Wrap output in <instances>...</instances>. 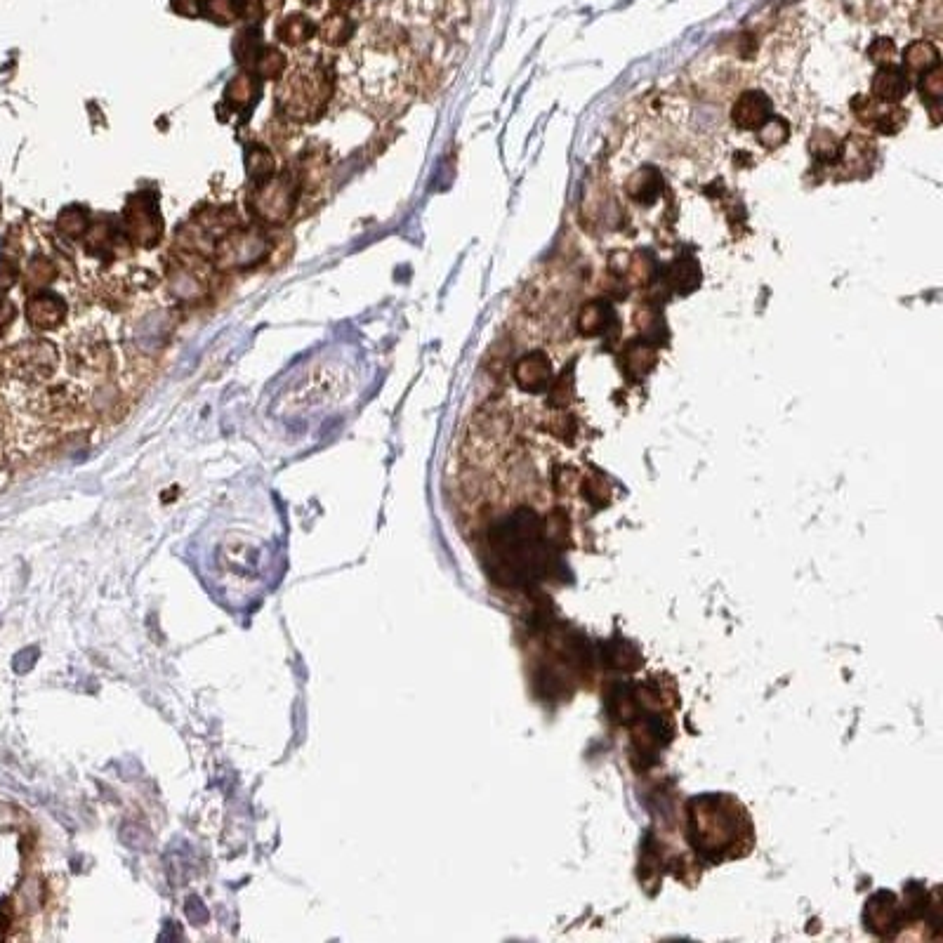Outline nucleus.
Masks as SVG:
<instances>
[{
    "label": "nucleus",
    "mask_w": 943,
    "mask_h": 943,
    "mask_svg": "<svg viewBox=\"0 0 943 943\" xmlns=\"http://www.w3.org/2000/svg\"><path fill=\"white\" fill-rule=\"evenodd\" d=\"M691 842L696 852L708 856L710 861H727L750 852L753 833H738L724 828H753L748 814L729 795H705L691 800Z\"/></svg>",
    "instance_id": "f257e3e1"
},
{
    "label": "nucleus",
    "mask_w": 943,
    "mask_h": 943,
    "mask_svg": "<svg viewBox=\"0 0 943 943\" xmlns=\"http://www.w3.org/2000/svg\"><path fill=\"white\" fill-rule=\"evenodd\" d=\"M283 81L276 90V104L290 121L312 123L321 118L333 97L331 69L321 64L298 67L281 76Z\"/></svg>",
    "instance_id": "f03ea898"
},
{
    "label": "nucleus",
    "mask_w": 943,
    "mask_h": 943,
    "mask_svg": "<svg viewBox=\"0 0 943 943\" xmlns=\"http://www.w3.org/2000/svg\"><path fill=\"white\" fill-rule=\"evenodd\" d=\"M67 366L78 385L95 392L107 380L111 368V347L102 328H81L67 342Z\"/></svg>",
    "instance_id": "7ed1b4c3"
},
{
    "label": "nucleus",
    "mask_w": 943,
    "mask_h": 943,
    "mask_svg": "<svg viewBox=\"0 0 943 943\" xmlns=\"http://www.w3.org/2000/svg\"><path fill=\"white\" fill-rule=\"evenodd\" d=\"M123 234L140 248L158 246L163 236V215L154 194L140 191L123 208Z\"/></svg>",
    "instance_id": "20e7f679"
},
{
    "label": "nucleus",
    "mask_w": 943,
    "mask_h": 943,
    "mask_svg": "<svg viewBox=\"0 0 943 943\" xmlns=\"http://www.w3.org/2000/svg\"><path fill=\"white\" fill-rule=\"evenodd\" d=\"M59 368V352L48 340L24 342L12 352L10 371L31 385H45L55 378Z\"/></svg>",
    "instance_id": "39448f33"
},
{
    "label": "nucleus",
    "mask_w": 943,
    "mask_h": 943,
    "mask_svg": "<svg viewBox=\"0 0 943 943\" xmlns=\"http://www.w3.org/2000/svg\"><path fill=\"white\" fill-rule=\"evenodd\" d=\"M298 201V182L293 175H274L265 184H257L255 213L267 224H283L293 215Z\"/></svg>",
    "instance_id": "423d86ee"
},
{
    "label": "nucleus",
    "mask_w": 943,
    "mask_h": 943,
    "mask_svg": "<svg viewBox=\"0 0 943 943\" xmlns=\"http://www.w3.org/2000/svg\"><path fill=\"white\" fill-rule=\"evenodd\" d=\"M272 243L257 229H241L227 234L217 243V267L220 269H246L257 265L269 255Z\"/></svg>",
    "instance_id": "0eeeda50"
},
{
    "label": "nucleus",
    "mask_w": 943,
    "mask_h": 943,
    "mask_svg": "<svg viewBox=\"0 0 943 943\" xmlns=\"http://www.w3.org/2000/svg\"><path fill=\"white\" fill-rule=\"evenodd\" d=\"M67 314V300L57 293H48V290H38L26 302V319L36 331H55L67 319Z\"/></svg>",
    "instance_id": "6e6552de"
},
{
    "label": "nucleus",
    "mask_w": 943,
    "mask_h": 943,
    "mask_svg": "<svg viewBox=\"0 0 943 943\" xmlns=\"http://www.w3.org/2000/svg\"><path fill=\"white\" fill-rule=\"evenodd\" d=\"M771 116H774V104L762 90H745L731 109V118L738 128L753 130V133H757Z\"/></svg>",
    "instance_id": "1a4fd4ad"
},
{
    "label": "nucleus",
    "mask_w": 943,
    "mask_h": 943,
    "mask_svg": "<svg viewBox=\"0 0 943 943\" xmlns=\"http://www.w3.org/2000/svg\"><path fill=\"white\" fill-rule=\"evenodd\" d=\"M552 380V364L550 356L545 352H531L524 354L514 366V382L524 389V392H545Z\"/></svg>",
    "instance_id": "9d476101"
},
{
    "label": "nucleus",
    "mask_w": 943,
    "mask_h": 943,
    "mask_svg": "<svg viewBox=\"0 0 943 943\" xmlns=\"http://www.w3.org/2000/svg\"><path fill=\"white\" fill-rule=\"evenodd\" d=\"M870 85H873L875 100L885 104H899L910 92L908 71L896 67V64H882V69H877Z\"/></svg>",
    "instance_id": "9b49d317"
},
{
    "label": "nucleus",
    "mask_w": 943,
    "mask_h": 943,
    "mask_svg": "<svg viewBox=\"0 0 943 943\" xmlns=\"http://www.w3.org/2000/svg\"><path fill=\"white\" fill-rule=\"evenodd\" d=\"M859 102H863V107L854 104V114L866 125H873L875 130H880V133L892 135L906 123V114L896 104L866 100V97H859Z\"/></svg>",
    "instance_id": "f8f14e48"
},
{
    "label": "nucleus",
    "mask_w": 943,
    "mask_h": 943,
    "mask_svg": "<svg viewBox=\"0 0 943 943\" xmlns=\"http://www.w3.org/2000/svg\"><path fill=\"white\" fill-rule=\"evenodd\" d=\"M260 92V78H257L253 71H246V74L236 76L234 81L227 85V90H224V104L234 111H250L253 104L260 100Z\"/></svg>",
    "instance_id": "ddd939ff"
},
{
    "label": "nucleus",
    "mask_w": 943,
    "mask_h": 943,
    "mask_svg": "<svg viewBox=\"0 0 943 943\" xmlns=\"http://www.w3.org/2000/svg\"><path fill=\"white\" fill-rule=\"evenodd\" d=\"M85 250H88L90 255H95V257H111L114 255V248H116V243L125 239V234L121 232V229L116 227L114 222H107V220H102V222H90V227H88V232H85Z\"/></svg>",
    "instance_id": "4468645a"
},
{
    "label": "nucleus",
    "mask_w": 943,
    "mask_h": 943,
    "mask_svg": "<svg viewBox=\"0 0 943 943\" xmlns=\"http://www.w3.org/2000/svg\"><path fill=\"white\" fill-rule=\"evenodd\" d=\"M656 361H658L656 347H651L649 342H644V340H632L623 349L625 375H628L630 380H642L646 373H651V368L656 366Z\"/></svg>",
    "instance_id": "2eb2a0df"
},
{
    "label": "nucleus",
    "mask_w": 943,
    "mask_h": 943,
    "mask_svg": "<svg viewBox=\"0 0 943 943\" xmlns=\"http://www.w3.org/2000/svg\"><path fill=\"white\" fill-rule=\"evenodd\" d=\"M613 319H616V312H613V307L609 305V302L592 300L580 309L578 331L583 335H590V338H595V335H604L611 328Z\"/></svg>",
    "instance_id": "dca6fc26"
},
{
    "label": "nucleus",
    "mask_w": 943,
    "mask_h": 943,
    "mask_svg": "<svg viewBox=\"0 0 943 943\" xmlns=\"http://www.w3.org/2000/svg\"><path fill=\"white\" fill-rule=\"evenodd\" d=\"M663 189V177L654 166L637 170L628 180V196L637 203H654Z\"/></svg>",
    "instance_id": "f3484780"
},
{
    "label": "nucleus",
    "mask_w": 943,
    "mask_h": 943,
    "mask_svg": "<svg viewBox=\"0 0 943 943\" xmlns=\"http://www.w3.org/2000/svg\"><path fill=\"white\" fill-rule=\"evenodd\" d=\"M665 279H668L670 288L675 290L677 295H687L698 286V283H701V269H698L694 257L684 255V257H677V260L668 267Z\"/></svg>",
    "instance_id": "a211bd4d"
},
{
    "label": "nucleus",
    "mask_w": 943,
    "mask_h": 943,
    "mask_svg": "<svg viewBox=\"0 0 943 943\" xmlns=\"http://www.w3.org/2000/svg\"><path fill=\"white\" fill-rule=\"evenodd\" d=\"M246 170L255 184H265L276 175V158L262 144H250L246 151Z\"/></svg>",
    "instance_id": "6ab92c4d"
},
{
    "label": "nucleus",
    "mask_w": 943,
    "mask_h": 943,
    "mask_svg": "<svg viewBox=\"0 0 943 943\" xmlns=\"http://www.w3.org/2000/svg\"><path fill=\"white\" fill-rule=\"evenodd\" d=\"M939 50L929 41H915L910 43L906 52H903V64L908 71H918V74H927L939 67Z\"/></svg>",
    "instance_id": "aec40b11"
},
{
    "label": "nucleus",
    "mask_w": 943,
    "mask_h": 943,
    "mask_svg": "<svg viewBox=\"0 0 943 943\" xmlns=\"http://www.w3.org/2000/svg\"><path fill=\"white\" fill-rule=\"evenodd\" d=\"M314 34H316V26H314L312 19L305 17V15H290V17L283 19V22L279 24V29H276V36H279V41L290 45V48L307 43Z\"/></svg>",
    "instance_id": "412c9836"
},
{
    "label": "nucleus",
    "mask_w": 943,
    "mask_h": 943,
    "mask_svg": "<svg viewBox=\"0 0 943 943\" xmlns=\"http://www.w3.org/2000/svg\"><path fill=\"white\" fill-rule=\"evenodd\" d=\"M88 227H90V213H88V208H83V206L64 208L57 220L59 234L67 236V239H83L85 232H88Z\"/></svg>",
    "instance_id": "4be33fe9"
},
{
    "label": "nucleus",
    "mask_w": 943,
    "mask_h": 943,
    "mask_svg": "<svg viewBox=\"0 0 943 943\" xmlns=\"http://www.w3.org/2000/svg\"><path fill=\"white\" fill-rule=\"evenodd\" d=\"M253 69V74L260 76V81H276V78L286 74V57H283L279 50L265 48L260 52V57H257Z\"/></svg>",
    "instance_id": "5701e85b"
},
{
    "label": "nucleus",
    "mask_w": 943,
    "mask_h": 943,
    "mask_svg": "<svg viewBox=\"0 0 943 943\" xmlns=\"http://www.w3.org/2000/svg\"><path fill=\"white\" fill-rule=\"evenodd\" d=\"M809 151L819 158L821 163H837L842 158V144L826 130H819L809 142Z\"/></svg>",
    "instance_id": "b1692460"
},
{
    "label": "nucleus",
    "mask_w": 943,
    "mask_h": 943,
    "mask_svg": "<svg viewBox=\"0 0 943 943\" xmlns=\"http://www.w3.org/2000/svg\"><path fill=\"white\" fill-rule=\"evenodd\" d=\"M788 137H790V125L788 121H783V118H778V116H771L769 121L757 130V140L769 149H776V147H781V144H786Z\"/></svg>",
    "instance_id": "393cba45"
},
{
    "label": "nucleus",
    "mask_w": 943,
    "mask_h": 943,
    "mask_svg": "<svg viewBox=\"0 0 943 943\" xmlns=\"http://www.w3.org/2000/svg\"><path fill=\"white\" fill-rule=\"evenodd\" d=\"M321 36L328 45H342V43H347L349 36H352V24H349V19L345 15H335L323 24Z\"/></svg>",
    "instance_id": "a878e982"
},
{
    "label": "nucleus",
    "mask_w": 943,
    "mask_h": 943,
    "mask_svg": "<svg viewBox=\"0 0 943 943\" xmlns=\"http://www.w3.org/2000/svg\"><path fill=\"white\" fill-rule=\"evenodd\" d=\"M55 274H57V269L48 260V257H36V260L29 265L26 279H29V286L43 288V286H48L52 279H55Z\"/></svg>",
    "instance_id": "bb28decb"
},
{
    "label": "nucleus",
    "mask_w": 943,
    "mask_h": 943,
    "mask_svg": "<svg viewBox=\"0 0 943 943\" xmlns=\"http://www.w3.org/2000/svg\"><path fill=\"white\" fill-rule=\"evenodd\" d=\"M920 85H922V97H925L927 102H932V107H939V100H941V67L927 71V74L922 76Z\"/></svg>",
    "instance_id": "cd10ccee"
},
{
    "label": "nucleus",
    "mask_w": 943,
    "mask_h": 943,
    "mask_svg": "<svg viewBox=\"0 0 943 943\" xmlns=\"http://www.w3.org/2000/svg\"><path fill=\"white\" fill-rule=\"evenodd\" d=\"M868 57L873 59L875 64H892L894 57V43L889 38H877V41L870 45Z\"/></svg>",
    "instance_id": "c85d7f7f"
},
{
    "label": "nucleus",
    "mask_w": 943,
    "mask_h": 943,
    "mask_svg": "<svg viewBox=\"0 0 943 943\" xmlns=\"http://www.w3.org/2000/svg\"><path fill=\"white\" fill-rule=\"evenodd\" d=\"M12 319H15V305H10L8 300H0V328L8 326Z\"/></svg>",
    "instance_id": "c756f323"
}]
</instances>
